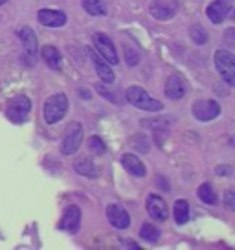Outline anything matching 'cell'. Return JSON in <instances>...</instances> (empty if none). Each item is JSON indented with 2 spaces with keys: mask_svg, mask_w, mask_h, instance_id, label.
<instances>
[{
  "mask_svg": "<svg viewBox=\"0 0 235 250\" xmlns=\"http://www.w3.org/2000/svg\"><path fill=\"white\" fill-rule=\"evenodd\" d=\"M66 110H68V98H66V94H63V92L52 94L46 102H44V105H42L44 122L50 125L57 124L59 120L64 118Z\"/></svg>",
  "mask_w": 235,
  "mask_h": 250,
  "instance_id": "obj_1",
  "label": "cell"
},
{
  "mask_svg": "<svg viewBox=\"0 0 235 250\" xmlns=\"http://www.w3.org/2000/svg\"><path fill=\"white\" fill-rule=\"evenodd\" d=\"M125 98L127 102L131 103V105H134L136 109L147 110V112H158V110H162V103L158 102V100H155V98H151L141 86H129L125 92Z\"/></svg>",
  "mask_w": 235,
  "mask_h": 250,
  "instance_id": "obj_2",
  "label": "cell"
},
{
  "mask_svg": "<svg viewBox=\"0 0 235 250\" xmlns=\"http://www.w3.org/2000/svg\"><path fill=\"white\" fill-rule=\"evenodd\" d=\"M215 66L219 70L220 78L224 79L228 86L235 85V55L228 50H217L215 52Z\"/></svg>",
  "mask_w": 235,
  "mask_h": 250,
  "instance_id": "obj_3",
  "label": "cell"
},
{
  "mask_svg": "<svg viewBox=\"0 0 235 250\" xmlns=\"http://www.w3.org/2000/svg\"><path fill=\"white\" fill-rule=\"evenodd\" d=\"M32 110V102L28 96H15L11 102H9L8 109H6V116H8L9 122L13 124H24L28 120V114Z\"/></svg>",
  "mask_w": 235,
  "mask_h": 250,
  "instance_id": "obj_4",
  "label": "cell"
},
{
  "mask_svg": "<svg viewBox=\"0 0 235 250\" xmlns=\"http://www.w3.org/2000/svg\"><path fill=\"white\" fill-rule=\"evenodd\" d=\"M83 125L74 122L66 127L63 136V142H61V153L63 155H74L76 151L79 149L81 142H83Z\"/></svg>",
  "mask_w": 235,
  "mask_h": 250,
  "instance_id": "obj_5",
  "label": "cell"
},
{
  "mask_svg": "<svg viewBox=\"0 0 235 250\" xmlns=\"http://www.w3.org/2000/svg\"><path fill=\"white\" fill-rule=\"evenodd\" d=\"M94 46H96V50L99 52V57H101L103 61H107L109 64H118L116 46L112 44V41L109 39V35H105V33H96Z\"/></svg>",
  "mask_w": 235,
  "mask_h": 250,
  "instance_id": "obj_6",
  "label": "cell"
},
{
  "mask_svg": "<svg viewBox=\"0 0 235 250\" xmlns=\"http://www.w3.org/2000/svg\"><path fill=\"white\" fill-rule=\"evenodd\" d=\"M220 114V105L213 100H200L193 105V116L198 122H210Z\"/></svg>",
  "mask_w": 235,
  "mask_h": 250,
  "instance_id": "obj_7",
  "label": "cell"
},
{
  "mask_svg": "<svg viewBox=\"0 0 235 250\" xmlns=\"http://www.w3.org/2000/svg\"><path fill=\"white\" fill-rule=\"evenodd\" d=\"M234 8L232 0H213L212 4L206 8V15L213 24H220L228 17V13Z\"/></svg>",
  "mask_w": 235,
  "mask_h": 250,
  "instance_id": "obj_8",
  "label": "cell"
},
{
  "mask_svg": "<svg viewBox=\"0 0 235 250\" xmlns=\"http://www.w3.org/2000/svg\"><path fill=\"white\" fill-rule=\"evenodd\" d=\"M107 219H109L110 225L118 228V230H125L131 225V215L119 204H109L107 206Z\"/></svg>",
  "mask_w": 235,
  "mask_h": 250,
  "instance_id": "obj_9",
  "label": "cell"
},
{
  "mask_svg": "<svg viewBox=\"0 0 235 250\" xmlns=\"http://www.w3.org/2000/svg\"><path fill=\"white\" fill-rule=\"evenodd\" d=\"M164 92L169 100H182L186 96V92H188V83H186V79L182 78L180 74H173L165 81Z\"/></svg>",
  "mask_w": 235,
  "mask_h": 250,
  "instance_id": "obj_10",
  "label": "cell"
},
{
  "mask_svg": "<svg viewBox=\"0 0 235 250\" xmlns=\"http://www.w3.org/2000/svg\"><path fill=\"white\" fill-rule=\"evenodd\" d=\"M149 9L151 15L158 21H169L176 11V2L175 0H153Z\"/></svg>",
  "mask_w": 235,
  "mask_h": 250,
  "instance_id": "obj_11",
  "label": "cell"
},
{
  "mask_svg": "<svg viewBox=\"0 0 235 250\" xmlns=\"http://www.w3.org/2000/svg\"><path fill=\"white\" fill-rule=\"evenodd\" d=\"M81 225V210L78 206H68L63 213V219L59 223V228L68 232V234H76Z\"/></svg>",
  "mask_w": 235,
  "mask_h": 250,
  "instance_id": "obj_12",
  "label": "cell"
},
{
  "mask_svg": "<svg viewBox=\"0 0 235 250\" xmlns=\"http://www.w3.org/2000/svg\"><path fill=\"white\" fill-rule=\"evenodd\" d=\"M37 19L42 26H48V28H61L66 24V13L59 9H40L37 13Z\"/></svg>",
  "mask_w": 235,
  "mask_h": 250,
  "instance_id": "obj_13",
  "label": "cell"
},
{
  "mask_svg": "<svg viewBox=\"0 0 235 250\" xmlns=\"http://www.w3.org/2000/svg\"><path fill=\"white\" fill-rule=\"evenodd\" d=\"M147 211H149L151 217L155 219V221H158V223H164L169 217L167 204H165V201L162 197L158 195H149V199H147Z\"/></svg>",
  "mask_w": 235,
  "mask_h": 250,
  "instance_id": "obj_14",
  "label": "cell"
},
{
  "mask_svg": "<svg viewBox=\"0 0 235 250\" xmlns=\"http://www.w3.org/2000/svg\"><path fill=\"white\" fill-rule=\"evenodd\" d=\"M121 166H123L133 177H145V175H147L145 166L141 164L140 158L136 155H133V153H125V155L121 156Z\"/></svg>",
  "mask_w": 235,
  "mask_h": 250,
  "instance_id": "obj_15",
  "label": "cell"
},
{
  "mask_svg": "<svg viewBox=\"0 0 235 250\" xmlns=\"http://www.w3.org/2000/svg\"><path fill=\"white\" fill-rule=\"evenodd\" d=\"M90 55H92V61H94L96 72H98V76L101 78L103 83H114L116 76H114V72H112V68H110L109 62L103 61L101 57H99V55H96L94 52H90Z\"/></svg>",
  "mask_w": 235,
  "mask_h": 250,
  "instance_id": "obj_16",
  "label": "cell"
},
{
  "mask_svg": "<svg viewBox=\"0 0 235 250\" xmlns=\"http://www.w3.org/2000/svg\"><path fill=\"white\" fill-rule=\"evenodd\" d=\"M19 37L22 41L26 52L32 55V59H33L35 54H37V35H35V31H33L32 28H28V26H24V28H20V31H19Z\"/></svg>",
  "mask_w": 235,
  "mask_h": 250,
  "instance_id": "obj_17",
  "label": "cell"
},
{
  "mask_svg": "<svg viewBox=\"0 0 235 250\" xmlns=\"http://www.w3.org/2000/svg\"><path fill=\"white\" fill-rule=\"evenodd\" d=\"M74 169L83 175V177H88V179H96L98 177V169H96L94 162L88 158V156H81L74 162Z\"/></svg>",
  "mask_w": 235,
  "mask_h": 250,
  "instance_id": "obj_18",
  "label": "cell"
},
{
  "mask_svg": "<svg viewBox=\"0 0 235 250\" xmlns=\"http://www.w3.org/2000/svg\"><path fill=\"white\" fill-rule=\"evenodd\" d=\"M40 55H42V59L50 68H54V70L61 68V54L55 46H42Z\"/></svg>",
  "mask_w": 235,
  "mask_h": 250,
  "instance_id": "obj_19",
  "label": "cell"
},
{
  "mask_svg": "<svg viewBox=\"0 0 235 250\" xmlns=\"http://www.w3.org/2000/svg\"><path fill=\"white\" fill-rule=\"evenodd\" d=\"M173 217H175V223L176 225H186L189 221V204L188 201H176L175 206H173Z\"/></svg>",
  "mask_w": 235,
  "mask_h": 250,
  "instance_id": "obj_20",
  "label": "cell"
},
{
  "mask_svg": "<svg viewBox=\"0 0 235 250\" xmlns=\"http://www.w3.org/2000/svg\"><path fill=\"white\" fill-rule=\"evenodd\" d=\"M83 2V9L88 15L92 17H103L107 13V6L103 0H81Z\"/></svg>",
  "mask_w": 235,
  "mask_h": 250,
  "instance_id": "obj_21",
  "label": "cell"
},
{
  "mask_svg": "<svg viewBox=\"0 0 235 250\" xmlns=\"http://www.w3.org/2000/svg\"><path fill=\"white\" fill-rule=\"evenodd\" d=\"M196 195H198V199H200L204 204H215L217 203V195H215V191H213L212 184H208V182L200 184L198 191H196Z\"/></svg>",
  "mask_w": 235,
  "mask_h": 250,
  "instance_id": "obj_22",
  "label": "cell"
},
{
  "mask_svg": "<svg viewBox=\"0 0 235 250\" xmlns=\"http://www.w3.org/2000/svg\"><path fill=\"white\" fill-rule=\"evenodd\" d=\"M140 237L149 243H157L160 237V230L157 227H153L151 223H143L140 228Z\"/></svg>",
  "mask_w": 235,
  "mask_h": 250,
  "instance_id": "obj_23",
  "label": "cell"
},
{
  "mask_svg": "<svg viewBox=\"0 0 235 250\" xmlns=\"http://www.w3.org/2000/svg\"><path fill=\"white\" fill-rule=\"evenodd\" d=\"M189 33H191V39L195 41L196 44H204V42L208 41V33L204 31V28L200 26V24H193L191 30H189Z\"/></svg>",
  "mask_w": 235,
  "mask_h": 250,
  "instance_id": "obj_24",
  "label": "cell"
},
{
  "mask_svg": "<svg viewBox=\"0 0 235 250\" xmlns=\"http://www.w3.org/2000/svg\"><path fill=\"white\" fill-rule=\"evenodd\" d=\"M88 149L96 153V155H103L107 149H105V144H103L101 138H98V136H90L88 138Z\"/></svg>",
  "mask_w": 235,
  "mask_h": 250,
  "instance_id": "obj_25",
  "label": "cell"
},
{
  "mask_svg": "<svg viewBox=\"0 0 235 250\" xmlns=\"http://www.w3.org/2000/svg\"><path fill=\"white\" fill-rule=\"evenodd\" d=\"M125 57H127V62H129L131 66H136V64L140 62V57H138V54H136L134 50L131 52V48H129V46L125 48Z\"/></svg>",
  "mask_w": 235,
  "mask_h": 250,
  "instance_id": "obj_26",
  "label": "cell"
},
{
  "mask_svg": "<svg viewBox=\"0 0 235 250\" xmlns=\"http://www.w3.org/2000/svg\"><path fill=\"white\" fill-rule=\"evenodd\" d=\"M96 88H98V92L101 94V96H105V98H109L110 102H118V98H116V96H112V94H110L109 90H107V88H103L101 85H98V86H96Z\"/></svg>",
  "mask_w": 235,
  "mask_h": 250,
  "instance_id": "obj_27",
  "label": "cell"
},
{
  "mask_svg": "<svg viewBox=\"0 0 235 250\" xmlns=\"http://www.w3.org/2000/svg\"><path fill=\"white\" fill-rule=\"evenodd\" d=\"M226 206H228V210H234V208H235L234 191H232V189H228V191H226Z\"/></svg>",
  "mask_w": 235,
  "mask_h": 250,
  "instance_id": "obj_28",
  "label": "cell"
},
{
  "mask_svg": "<svg viewBox=\"0 0 235 250\" xmlns=\"http://www.w3.org/2000/svg\"><path fill=\"white\" fill-rule=\"evenodd\" d=\"M6 2H8V0H0V6H2V4H6Z\"/></svg>",
  "mask_w": 235,
  "mask_h": 250,
  "instance_id": "obj_29",
  "label": "cell"
}]
</instances>
